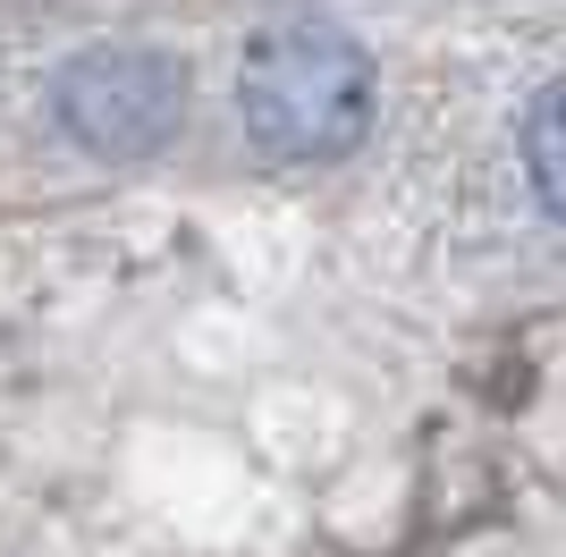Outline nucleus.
<instances>
[{"label": "nucleus", "instance_id": "1", "mask_svg": "<svg viewBox=\"0 0 566 557\" xmlns=\"http://www.w3.org/2000/svg\"><path fill=\"white\" fill-rule=\"evenodd\" d=\"M373 51L331 18H280L262 25L237 60V118L262 161L313 169L347 161L373 127Z\"/></svg>", "mask_w": 566, "mask_h": 557}, {"label": "nucleus", "instance_id": "2", "mask_svg": "<svg viewBox=\"0 0 566 557\" xmlns=\"http://www.w3.org/2000/svg\"><path fill=\"white\" fill-rule=\"evenodd\" d=\"M51 111L102 161H153L178 136V118H187V69L144 43H94L60 69Z\"/></svg>", "mask_w": 566, "mask_h": 557}, {"label": "nucleus", "instance_id": "3", "mask_svg": "<svg viewBox=\"0 0 566 557\" xmlns=\"http://www.w3.org/2000/svg\"><path fill=\"white\" fill-rule=\"evenodd\" d=\"M524 169H533V195H542L549 220H566V76L533 93L524 111Z\"/></svg>", "mask_w": 566, "mask_h": 557}]
</instances>
